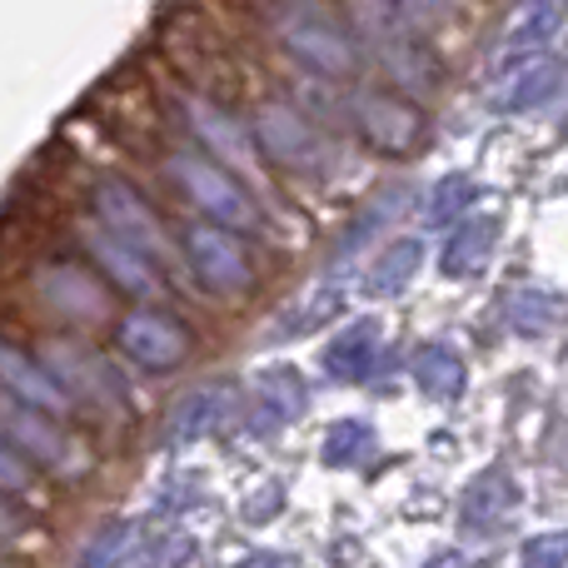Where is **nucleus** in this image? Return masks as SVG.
Instances as JSON below:
<instances>
[{
    "mask_svg": "<svg viewBox=\"0 0 568 568\" xmlns=\"http://www.w3.org/2000/svg\"><path fill=\"white\" fill-rule=\"evenodd\" d=\"M30 484V474H26V464L10 454V444L0 439V489H26Z\"/></svg>",
    "mask_w": 568,
    "mask_h": 568,
    "instance_id": "4",
    "label": "nucleus"
},
{
    "mask_svg": "<svg viewBox=\"0 0 568 568\" xmlns=\"http://www.w3.org/2000/svg\"><path fill=\"white\" fill-rule=\"evenodd\" d=\"M40 284H45V294H50V300H55V304H65L70 314H100V294H95V284H90V280H80L75 270L55 265V275H45Z\"/></svg>",
    "mask_w": 568,
    "mask_h": 568,
    "instance_id": "3",
    "label": "nucleus"
},
{
    "mask_svg": "<svg viewBox=\"0 0 568 568\" xmlns=\"http://www.w3.org/2000/svg\"><path fill=\"white\" fill-rule=\"evenodd\" d=\"M16 529V519H10V509H0V534H10Z\"/></svg>",
    "mask_w": 568,
    "mask_h": 568,
    "instance_id": "5",
    "label": "nucleus"
},
{
    "mask_svg": "<svg viewBox=\"0 0 568 568\" xmlns=\"http://www.w3.org/2000/svg\"><path fill=\"white\" fill-rule=\"evenodd\" d=\"M0 384H10V389L26 404H36V409H65V394L55 389V379L40 374L36 364H30L26 354H16L10 344H0Z\"/></svg>",
    "mask_w": 568,
    "mask_h": 568,
    "instance_id": "1",
    "label": "nucleus"
},
{
    "mask_svg": "<svg viewBox=\"0 0 568 568\" xmlns=\"http://www.w3.org/2000/svg\"><path fill=\"white\" fill-rule=\"evenodd\" d=\"M0 429H6V439H20L36 459H50V464H65L70 459V449H65V439H60L55 429H45V424L36 419V414H26V409H0Z\"/></svg>",
    "mask_w": 568,
    "mask_h": 568,
    "instance_id": "2",
    "label": "nucleus"
}]
</instances>
